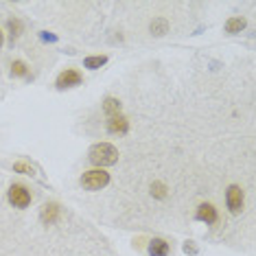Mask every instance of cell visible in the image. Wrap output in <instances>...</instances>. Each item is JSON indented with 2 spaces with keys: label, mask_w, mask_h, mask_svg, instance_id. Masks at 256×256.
<instances>
[{
  "label": "cell",
  "mask_w": 256,
  "mask_h": 256,
  "mask_svg": "<svg viewBox=\"0 0 256 256\" xmlns=\"http://www.w3.org/2000/svg\"><path fill=\"white\" fill-rule=\"evenodd\" d=\"M168 243L164 241V238H154V241L149 243V254L151 256H166L168 254Z\"/></svg>",
  "instance_id": "9c48e42d"
},
{
  "label": "cell",
  "mask_w": 256,
  "mask_h": 256,
  "mask_svg": "<svg viewBox=\"0 0 256 256\" xmlns=\"http://www.w3.org/2000/svg\"><path fill=\"white\" fill-rule=\"evenodd\" d=\"M2 42H4V38H2V31H0V46H2Z\"/></svg>",
  "instance_id": "ffe728a7"
},
{
  "label": "cell",
  "mask_w": 256,
  "mask_h": 256,
  "mask_svg": "<svg viewBox=\"0 0 256 256\" xmlns=\"http://www.w3.org/2000/svg\"><path fill=\"white\" fill-rule=\"evenodd\" d=\"M149 28H151V33H154V36H164L166 28H168V22L164 18H156L154 22H151Z\"/></svg>",
  "instance_id": "7c38bea8"
},
{
  "label": "cell",
  "mask_w": 256,
  "mask_h": 256,
  "mask_svg": "<svg viewBox=\"0 0 256 256\" xmlns=\"http://www.w3.org/2000/svg\"><path fill=\"white\" fill-rule=\"evenodd\" d=\"M57 219H60V206H57V204H46L42 208V221L46 226H50V224H55Z\"/></svg>",
  "instance_id": "ba28073f"
},
{
  "label": "cell",
  "mask_w": 256,
  "mask_h": 256,
  "mask_svg": "<svg viewBox=\"0 0 256 256\" xmlns=\"http://www.w3.org/2000/svg\"><path fill=\"white\" fill-rule=\"evenodd\" d=\"M197 219L206 221V224H214V221H217V210H214L212 204H202V206L197 208Z\"/></svg>",
  "instance_id": "52a82bcc"
},
{
  "label": "cell",
  "mask_w": 256,
  "mask_h": 256,
  "mask_svg": "<svg viewBox=\"0 0 256 256\" xmlns=\"http://www.w3.org/2000/svg\"><path fill=\"white\" fill-rule=\"evenodd\" d=\"M7 26H9V31H11V42H14L16 38L22 33V24H20V20H16V18H11L9 22H7Z\"/></svg>",
  "instance_id": "5bb4252c"
},
{
  "label": "cell",
  "mask_w": 256,
  "mask_h": 256,
  "mask_svg": "<svg viewBox=\"0 0 256 256\" xmlns=\"http://www.w3.org/2000/svg\"><path fill=\"white\" fill-rule=\"evenodd\" d=\"M81 84V74L72 68H66L60 77H57V88L60 90H66V88H72V86H79Z\"/></svg>",
  "instance_id": "5b68a950"
},
{
  "label": "cell",
  "mask_w": 256,
  "mask_h": 256,
  "mask_svg": "<svg viewBox=\"0 0 256 256\" xmlns=\"http://www.w3.org/2000/svg\"><path fill=\"white\" fill-rule=\"evenodd\" d=\"M127 130H130V120H127L125 116H120V114L110 116V120H108V132L110 134H125Z\"/></svg>",
  "instance_id": "8992f818"
},
{
  "label": "cell",
  "mask_w": 256,
  "mask_h": 256,
  "mask_svg": "<svg viewBox=\"0 0 256 256\" xmlns=\"http://www.w3.org/2000/svg\"><path fill=\"white\" fill-rule=\"evenodd\" d=\"M151 195L158 197V200H164L166 197V186L162 182H154V186H151Z\"/></svg>",
  "instance_id": "2e32d148"
},
{
  "label": "cell",
  "mask_w": 256,
  "mask_h": 256,
  "mask_svg": "<svg viewBox=\"0 0 256 256\" xmlns=\"http://www.w3.org/2000/svg\"><path fill=\"white\" fill-rule=\"evenodd\" d=\"M14 171L16 173H24V176H36V168H33L31 164H26V162H16Z\"/></svg>",
  "instance_id": "9a60e30c"
},
{
  "label": "cell",
  "mask_w": 256,
  "mask_h": 256,
  "mask_svg": "<svg viewBox=\"0 0 256 256\" xmlns=\"http://www.w3.org/2000/svg\"><path fill=\"white\" fill-rule=\"evenodd\" d=\"M226 202H228V208L232 214H238L243 210V190L241 186L232 184L228 190H226Z\"/></svg>",
  "instance_id": "277c9868"
},
{
  "label": "cell",
  "mask_w": 256,
  "mask_h": 256,
  "mask_svg": "<svg viewBox=\"0 0 256 256\" xmlns=\"http://www.w3.org/2000/svg\"><path fill=\"white\" fill-rule=\"evenodd\" d=\"M184 252H186V254H195L197 248L193 246V243H186V246H184Z\"/></svg>",
  "instance_id": "ac0fdd59"
},
{
  "label": "cell",
  "mask_w": 256,
  "mask_h": 256,
  "mask_svg": "<svg viewBox=\"0 0 256 256\" xmlns=\"http://www.w3.org/2000/svg\"><path fill=\"white\" fill-rule=\"evenodd\" d=\"M7 200L14 204L16 208H26L28 204H31V193H28L22 184H14L7 193Z\"/></svg>",
  "instance_id": "3957f363"
},
{
  "label": "cell",
  "mask_w": 256,
  "mask_h": 256,
  "mask_svg": "<svg viewBox=\"0 0 256 256\" xmlns=\"http://www.w3.org/2000/svg\"><path fill=\"white\" fill-rule=\"evenodd\" d=\"M11 72H14L16 74V77H24V74H26V64L24 62H14V64H11Z\"/></svg>",
  "instance_id": "e0dca14e"
},
{
  "label": "cell",
  "mask_w": 256,
  "mask_h": 256,
  "mask_svg": "<svg viewBox=\"0 0 256 256\" xmlns=\"http://www.w3.org/2000/svg\"><path fill=\"white\" fill-rule=\"evenodd\" d=\"M90 162L96 166H112L118 162V149L110 142H98L90 149Z\"/></svg>",
  "instance_id": "6da1fadb"
},
{
  "label": "cell",
  "mask_w": 256,
  "mask_h": 256,
  "mask_svg": "<svg viewBox=\"0 0 256 256\" xmlns=\"http://www.w3.org/2000/svg\"><path fill=\"white\" fill-rule=\"evenodd\" d=\"M108 184H110V173H106L103 168H92V171H86L81 176V186L86 190H101Z\"/></svg>",
  "instance_id": "7a4b0ae2"
},
{
  "label": "cell",
  "mask_w": 256,
  "mask_h": 256,
  "mask_svg": "<svg viewBox=\"0 0 256 256\" xmlns=\"http://www.w3.org/2000/svg\"><path fill=\"white\" fill-rule=\"evenodd\" d=\"M106 64H108V57H106V55H96V57H86L84 66L90 68V70H96V68L106 66Z\"/></svg>",
  "instance_id": "8fae6325"
},
{
  "label": "cell",
  "mask_w": 256,
  "mask_h": 256,
  "mask_svg": "<svg viewBox=\"0 0 256 256\" xmlns=\"http://www.w3.org/2000/svg\"><path fill=\"white\" fill-rule=\"evenodd\" d=\"M103 110H106V114H110V116H116L120 112V101L118 98H106V103H103Z\"/></svg>",
  "instance_id": "4fadbf2b"
},
{
  "label": "cell",
  "mask_w": 256,
  "mask_h": 256,
  "mask_svg": "<svg viewBox=\"0 0 256 256\" xmlns=\"http://www.w3.org/2000/svg\"><path fill=\"white\" fill-rule=\"evenodd\" d=\"M42 40H46V42H57V38L50 36V33H42Z\"/></svg>",
  "instance_id": "d6986e66"
},
{
  "label": "cell",
  "mask_w": 256,
  "mask_h": 256,
  "mask_svg": "<svg viewBox=\"0 0 256 256\" xmlns=\"http://www.w3.org/2000/svg\"><path fill=\"white\" fill-rule=\"evenodd\" d=\"M248 22L243 18H230L228 22H226V33H241L243 28H246Z\"/></svg>",
  "instance_id": "30bf717a"
}]
</instances>
